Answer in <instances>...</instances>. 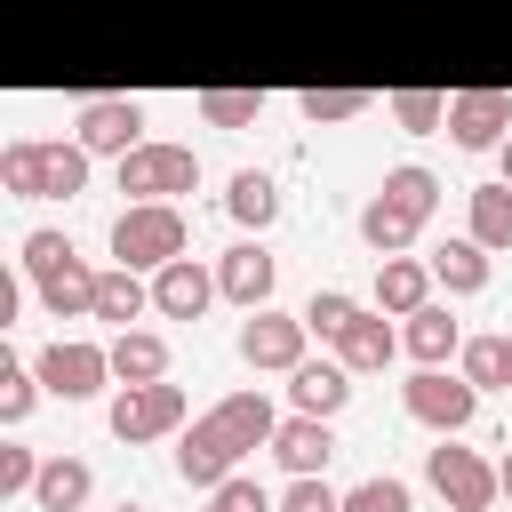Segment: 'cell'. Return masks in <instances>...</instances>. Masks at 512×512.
I'll return each mask as SVG.
<instances>
[{
  "instance_id": "6da1fadb",
  "label": "cell",
  "mask_w": 512,
  "mask_h": 512,
  "mask_svg": "<svg viewBox=\"0 0 512 512\" xmlns=\"http://www.w3.org/2000/svg\"><path fill=\"white\" fill-rule=\"evenodd\" d=\"M272 432H280V408H272L264 392H232V400H216L208 416H192V432H184V448H176V472H184L192 488H216V480H232V464H240L248 448H272Z\"/></svg>"
},
{
  "instance_id": "7a4b0ae2",
  "label": "cell",
  "mask_w": 512,
  "mask_h": 512,
  "mask_svg": "<svg viewBox=\"0 0 512 512\" xmlns=\"http://www.w3.org/2000/svg\"><path fill=\"white\" fill-rule=\"evenodd\" d=\"M432 208H440V176H432V168H416V160H400V168H384L376 200L360 208V240H368L376 256H400Z\"/></svg>"
},
{
  "instance_id": "3957f363",
  "label": "cell",
  "mask_w": 512,
  "mask_h": 512,
  "mask_svg": "<svg viewBox=\"0 0 512 512\" xmlns=\"http://www.w3.org/2000/svg\"><path fill=\"white\" fill-rule=\"evenodd\" d=\"M88 144L72 136H24V144H8L0 152V184L16 192V200H72V192H88Z\"/></svg>"
},
{
  "instance_id": "277c9868",
  "label": "cell",
  "mask_w": 512,
  "mask_h": 512,
  "mask_svg": "<svg viewBox=\"0 0 512 512\" xmlns=\"http://www.w3.org/2000/svg\"><path fill=\"white\" fill-rule=\"evenodd\" d=\"M24 280L40 288V304H48L56 320L96 312V272L80 264V248H72L64 232H24Z\"/></svg>"
},
{
  "instance_id": "5b68a950",
  "label": "cell",
  "mask_w": 512,
  "mask_h": 512,
  "mask_svg": "<svg viewBox=\"0 0 512 512\" xmlns=\"http://www.w3.org/2000/svg\"><path fill=\"white\" fill-rule=\"evenodd\" d=\"M112 256H120L128 272L176 264V256H184V208H176V200H128V208L112 216Z\"/></svg>"
},
{
  "instance_id": "8992f818",
  "label": "cell",
  "mask_w": 512,
  "mask_h": 512,
  "mask_svg": "<svg viewBox=\"0 0 512 512\" xmlns=\"http://www.w3.org/2000/svg\"><path fill=\"white\" fill-rule=\"evenodd\" d=\"M400 400H408V416L432 424V432H464V424L480 416V384H472L464 368H456V376H448V368H416V376L400 384Z\"/></svg>"
},
{
  "instance_id": "52a82bcc",
  "label": "cell",
  "mask_w": 512,
  "mask_h": 512,
  "mask_svg": "<svg viewBox=\"0 0 512 512\" xmlns=\"http://www.w3.org/2000/svg\"><path fill=\"white\" fill-rule=\"evenodd\" d=\"M424 472H432V488L456 504V512H488L496 496H504V480H496V464L480 456V448H456L448 432H440V448L424 456Z\"/></svg>"
},
{
  "instance_id": "ba28073f",
  "label": "cell",
  "mask_w": 512,
  "mask_h": 512,
  "mask_svg": "<svg viewBox=\"0 0 512 512\" xmlns=\"http://www.w3.org/2000/svg\"><path fill=\"white\" fill-rule=\"evenodd\" d=\"M192 184H200L192 144H136V152L120 160V192H128V200H176V192H192Z\"/></svg>"
},
{
  "instance_id": "9c48e42d",
  "label": "cell",
  "mask_w": 512,
  "mask_h": 512,
  "mask_svg": "<svg viewBox=\"0 0 512 512\" xmlns=\"http://www.w3.org/2000/svg\"><path fill=\"white\" fill-rule=\"evenodd\" d=\"M40 384L56 392V400H96L104 392V376H112V344H80V336H56L40 360Z\"/></svg>"
},
{
  "instance_id": "30bf717a",
  "label": "cell",
  "mask_w": 512,
  "mask_h": 512,
  "mask_svg": "<svg viewBox=\"0 0 512 512\" xmlns=\"http://www.w3.org/2000/svg\"><path fill=\"white\" fill-rule=\"evenodd\" d=\"M184 424V384H120V400H112V432L136 448V440H160V432H176Z\"/></svg>"
},
{
  "instance_id": "8fae6325",
  "label": "cell",
  "mask_w": 512,
  "mask_h": 512,
  "mask_svg": "<svg viewBox=\"0 0 512 512\" xmlns=\"http://www.w3.org/2000/svg\"><path fill=\"white\" fill-rule=\"evenodd\" d=\"M304 312H272V304H256L248 312V328H240V360L248 368H296L304 360Z\"/></svg>"
},
{
  "instance_id": "7c38bea8",
  "label": "cell",
  "mask_w": 512,
  "mask_h": 512,
  "mask_svg": "<svg viewBox=\"0 0 512 512\" xmlns=\"http://www.w3.org/2000/svg\"><path fill=\"white\" fill-rule=\"evenodd\" d=\"M448 136H456L464 152L504 144V136H512V96H504V88H464V96H448Z\"/></svg>"
},
{
  "instance_id": "4fadbf2b",
  "label": "cell",
  "mask_w": 512,
  "mask_h": 512,
  "mask_svg": "<svg viewBox=\"0 0 512 512\" xmlns=\"http://www.w3.org/2000/svg\"><path fill=\"white\" fill-rule=\"evenodd\" d=\"M88 152H112V160H128L136 144H144V104L136 96H96V104H80V128H72Z\"/></svg>"
},
{
  "instance_id": "5bb4252c",
  "label": "cell",
  "mask_w": 512,
  "mask_h": 512,
  "mask_svg": "<svg viewBox=\"0 0 512 512\" xmlns=\"http://www.w3.org/2000/svg\"><path fill=\"white\" fill-rule=\"evenodd\" d=\"M216 296H224V288H216V272H200L192 256H176V264H160V272H152V312H168V320H200Z\"/></svg>"
},
{
  "instance_id": "9a60e30c",
  "label": "cell",
  "mask_w": 512,
  "mask_h": 512,
  "mask_svg": "<svg viewBox=\"0 0 512 512\" xmlns=\"http://www.w3.org/2000/svg\"><path fill=\"white\" fill-rule=\"evenodd\" d=\"M272 280H280V264H272L256 240H240V248H224V256H216V288H224L232 304H248V312H256V304H272Z\"/></svg>"
},
{
  "instance_id": "2e32d148",
  "label": "cell",
  "mask_w": 512,
  "mask_h": 512,
  "mask_svg": "<svg viewBox=\"0 0 512 512\" xmlns=\"http://www.w3.org/2000/svg\"><path fill=\"white\" fill-rule=\"evenodd\" d=\"M288 400H296L304 416H336V408L352 400V368H344V360H296V368H288Z\"/></svg>"
},
{
  "instance_id": "e0dca14e",
  "label": "cell",
  "mask_w": 512,
  "mask_h": 512,
  "mask_svg": "<svg viewBox=\"0 0 512 512\" xmlns=\"http://www.w3.org/2000/svg\"><path fill=\"white\" fill-rule=\"evenodd\" d=\"M272 456L288 464V472H328V456H336V432H328V416H280V432H272Z\"/></svg>"
},
{
  "instance_id": "ac0fdd59",
  "label": "cell",
  "mask_w": 512,
  "mask_h": 512,
  "mask_svg": "<svg viewBox=\"0 0 512 512\" xmlns=\"http://www.w3.org/2000/svg\"><path fill=\"white\" fill-rule=\"evenodd\" d=\"M376 304L384 312H424L432 304V264H416V256H376Z\"/></svg>"
},
{
  "instance_id": "d6986e66",
  "label": "cell",
  "mask_w": 512,
  "mask_h": 512,
  "mask_svg": "<svg viewBox=\"0 0 512 512\" xmlns=\"http://www.w3.org/2000/svg\"><path fill=\"white\" fill-rule=\"evenodd\" d=\"M432 280L448 288V296H480L488 288V248L464 232V240H448V248H432Z\"/></svg>"
},
{
  "instance_id": "ffe728a7",
  "label": "cell",
  "mask_w": 512,
  "mask_h": 512,
  "mask_svg": "<svg viewBox=\"0 0 512 512\" xmlns=\"http://www.w3.org/2000/svg\"><path fill=\"white\" fill-rule=\"evenodd\" d=\"M392 352H400V336H392L384 312H352V328L336 336V360H344V368H384Z\"/></svg>"
},
{
  "instance_id": "44dd1931",
  "label": "cell",
  "mask_w": 512,
  "mask_h": 512,
  "mask_svg": "<svg viewBox=\"0 0 512 512\" xmlns=\"http://www.w3.org/2000/svg\"><path fill=\"white\" fill-rule=\"evenodd\" d=\"M112 376H120V384H160V376H168V344H160L152 328H120V336H112Z\"/></svg>"
},
{
  "instance_id": "7402d4cb",
  "label": "cell",
  "mask_w": 512,
  "mask_h": 512,
  "mask_svg": "<svg viewBox=\"0 0 512 512\" xmlns=\"http://www.w3.org/2000/svg\"><path fill=\"white\" fill-rule=\"evenodd\" d=\"M88 488H96V472H88L80 456H48V464H40V480H32L40 512H80V504H88Z\"/></svg>"
},
{
  "instance_id": "603a6c76",
  "label": "cell",
  "mask_w": 512,
  "mask_h": 512,
  "mask_svg": "<svg viewBox=\"0 0 512 512\" xmlns=\"http://www.w3.org/2000/svg\"><path fill=\"white\" fill-rule=\"evenodd\" d=\"M152 312V288L128 272V264H112V272H96V320H112V328H128V320H144Z\"/></svg>"
},
{
  "instance_id": "cb8c5ba5",
  "label": "cell",
  "mask_w": 512,
  "mask_h": 512,
  "mask_svg": "<svg viewBox=\"0 0 512 512\" xmlns=\"http://www.w3.org/2000/svg\"><path fill=\"white\" fill-rule=\"evenodd\" d=\"M464 208H472V240H480V248H512V184H504V176H496V184H472Z\"/></svg>"
},
{
  "instance_id": "d4e9b609",
  "label": "cell",
  "mask_w": 512,
  "mask_h": 512,
  "mask_svg": "<svg viewBox=\"0 0 512 512\" xmlns=\"http://www.w3.org/2000/svg\"><path fill=\"white\" fill-rule=\"evenodd\" d=\"M400 344H408V352H416L424 368H440L448 352H464V336H456V320H448L440 304H424V312H408V336H400Z\"/></svg>"
},
{
  "instance_id": "484cf974",
  "label": "cell",
  "mask_w": 512,
  "mask_h": 512,
  "mask_svg": "<svg viewBox=\"0 0 512 512\" xmlns=\"http://www.w3.org/2000/svg\"><path fill=\"white\" fill-rule=\"evenodd\" d=\"M224 208H232L240 224H256V232H264V224L280 216V184H272L264 168H240V176H232V192H224Z\"/></svg>"
},
{
  "instance_id": "4316f807",
  "label": "cell",
  "mask_w": 512,
  "mask_h": 512,
  "mask_svg": "<svg viewBox=\"0 0 512 512\" xmlns=\"http://www.w3.org/2000/svg\"><path fill=\"white\" fill-rule=\"evenodd\" d=\"M264 112V88H200V120L208 128H248Z\"/></svg>"
},
{
  "instance_id": "83f0119b",
  "label": "cell",
  "mask_w": 512,
  "mask_h": 512,
  "mask_svg": "<svg viewBox=\"0 0 512 512\" xmlns=\"http://www.w3.org/2000/svg\"><path fill=\"white\" fill-rule=\"evenodd\" d=\"M392 120L408 136H432V128H448V96L440 88H392Z\"/></svg>"
},
{
  "instance_id": "f1b7e54d",
  "label": "cell",
  "mask_w": 512,
  "mask_h": 512,
  "mask_svg": "<svg viewBox=\"0 0 512 512\" xmlns=\"http://www.w3.org/2000/svg\"><path fill=\"white\" fill-rule=\"evenodd\" d=\"M368 104H376L368 88H304V96H296V112H304L312 128H320V120H360Z\"/></svg>"
},
{
  "instance_id": "f546056e",
  "label": "cell",
  "mask_w": 512,
  "mask_h": 512,
  "mask_svg": "<svg viewBox=\"0 0 512 512\" xmlns=\"http://www.w3.org/2000/svg\"><path fill=\"white\" fill-rule=\"evenodd\" d=\"M352 312H360V304H352V296H344V288H312V304H304V328H312V336H328V344H336V336H344V328H352Z\"/></svg>"
},
{
  "instance_id": "4dcf8cb0",
  "label": "cell",
  "mask_w": 512,
  "mask_h": 512,
  "mask_svg": "<svg viewBox=\"0 0 512 512\" xmlns=\"http://www.w3.org/2000/svg\"><path fill=\"white\" fill-rule=\"evenodd\" d=\"M32 392H40V368L0 360V424H24V416H32Z\"/></svg>"
},
{
  "instance_id": "1f68e13d",
  "label": "cell",
  "mask_w": 512,
  "mask_h": 512,
  "mask_svg": "<svg viewBox=\"0 0 512 512\" xmlns=\"http://www.w3.org/2000/svg\"><path fill=\"white\" fill-rule=\"evenodd\" d=\"M344 512H416V504H408V480H392V472H376V480H360V488H344Z\"/></svg>"
},
{
  "instance_id": "d6a6232c",
  "label": "cell",
  "mask_w": 512,
  "mask_h": 512,
  "mask_svg": "<svg viewBox=\"0 0 512 512\" xmlns=\"http://www.w3.org/2000/svg\"><path fill=\"white\" fill-rule=\"evenodd\" d=\"M280 512H344V496H336L320 472H296V480L280 488Z\"/></svg>"
},
{
  "instance_id": "836d02e7",
  "label": "cell",
  "mask_w": 512,
  "mask_h": 512,
  "mask_svg": "<svg viewBox=\"0 0 512 512\" xmlns=\"http://www.w3.org/2000/svg\"><path fill=\"white\" fill-rule=\"evenodd\" d=\"M456 360H464V376H472L480 392H488V384H504V336H472Z\"/></svg>"
},
{
  "instance_id": "e575fe53",
  "label": "cell",
  "mask_w": 512,
  "mask_h": 512,
  "mask_svg": "<svg viewBox=\"0 0 512 512\" xmlns=\"http://www.w3.org/2000/svg\"><path fill=\"white\" fill-rule=\"evenodd\" d=\"M208 512H280V504H272V496H264L256 480H240V472H232V480H216V496H208Z\"/></svg>"
},
{
  "instance_id": "d590c367",
  "label": "cell",
  "mask_w": 512,
  "mask_h": 512,
  "mask_svg": "<svg viewBox=\"0 0 512 512\" xmlns=\"http://www.w3.org/2000/svg\"><path fill=\"white\" fill-rule=\"evenodd\" d=\"M32 480H40V464H32V448H0V488H8V496H24Z\"/></svg>"
},
{
  "instance_id": "8d00e7d4",
  "label": "cell",
  "mask_w": 512,
  "mask_h": 512,
  "mask_svg": "<svg viewBox=\"0 0 512 512\" xmlns=\"http://www.w3.org/2000/svg\"><path fill=\"white\" fill-rule=\"evenodd\" d=\"M496 480H504V496H512V448H504V456H496Z\"/></svg>"
},
{
  "instance_id": "74e56055",
  "label": "cell",
  "mask_w": 512,
  "mask_h": 512,
  "mask_svg": "<svg viewBox=\"0 0 512 512\" xmlns=\"http://www.w3.org/2000/svg\"><path fill=\"white\" fill-rule=\"evenodd\" d=\"M496 152H504V184H512V136H504V144H496Z\"/></svg>"
},
{
  "instance_id": "f35d334b",
  "label": "cell",
  "mask_w": 512,
  "mask_h": 512,
  "mask_svg": "<svg viewBox=\"0 0 512 512\" xmlns=\"http://www.w3.org/2000/svg\"><path fill=\"white\" fill-rule=\"evenodd\" d=\"M504 384H512V336H504Z\"/></svg>"
},
{
  "instance_id": "ab89813d",
  "label": "cell",
  "mask_w": 512,
  "mask_h": 512,
  "mask_svg": "<svg viewBox=\"0 0 512 512\" xmlns=\"http://www.w3.org/2000/svg\"><path fill=\"white\" fill-rule=\"evenodd\" d=\"M112 512H144V504H112Z\"/></svg>"
}]
</instances>
